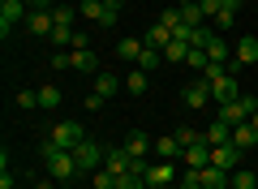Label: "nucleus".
Returning a JSON list of instances; mask_svg holds the SVG:
<instances>
[{
	"label": "nucleus",
	"instance_id": "22",
	"mask_svg": "<svg viewBox=\"0 0 258 189\" xmlns=\"http://www.w3.org/2000/svg\"><path fill=\"white\" fill-rule=\"evenodd\" d=\"M74 69L78 73H99V56L91 47H82V52H74Z\"/></svg>",
	"mask_w": 258,
	"mask_h": 189
},
{
	"label": "nucleus",
	"instance_id": "25",
	"mask_svg": "<svg viewBox=\"0 0 258 189\" xmlns=\"http://www.w3.org/2000/svg\"><path fill=\"white\" fill-rule=\"evenodd\" d=\"M138 52H142V39H134V35L116 43V56H120V60H138Z\"/></svg>",
	"mask_w": 258,
	"mask_h": 189
},
{
	"label": "nucleus",
	"instance_id": "4",
	"mask_svg": "<svg viewBox=\"0 0 258 189\" xmlns=\"http://www.w3.org/2000/svg\"><path fill=\"white\" fill-rule=\"evenodd\" d=\"M211 163L224 172H237L241 163H245V151H241L237 142H224V146H211Z\"/></svg>",
	"mask_w": 258,
	"mask_h": 189
},
{
	"label": "nucleus",
	"instance_id": "28",
	"mask_svg": "<svg viewBox=\"0 0 258 189\" xmlns=\"http://www.w3.org/2000/svg\"><path fill=\"white\" fill-rule=\"evenodd\" d=\"M103 13H108L103 0H82V18H86V22H103Z\"/></svg>",
	"mask_w": 258,
	"mask_h": 189
},
{
	"label": "nucleus",
	"instance_id": "10",
	"mask_svg": "<svg viewBox=\"0 0 258 189\" xmlns=\"http://www.w3.org/2000/svg\"><path fill=\"white\" fill-rule=\"evenodd\" d=\"M103 168H108L112 176H125V172L134 168V155H129L125 146H112V151H108V159H103Z\"/></svg>",
	"mask_w": 258,
	"mask_h": 189
},
{
	"label": "nucleus",
	"instance_id": "40",
	"mask_svg": "<svg viewBox=\"0 0 258 189\" xmlns=\"http://www.w3.org/2000/svg\"><path fill=\"white\" fill-rule=\"evenodd\" d=\"M26 9L35 13V9H56V5H52V0H26Z\"/></svg>",
	"mask_w": 258,
	"mask_h": 189
},
{
	"label": "nucleus",
	"instance_id": "2",
	"mask_svg": "<svg viewBox=\"0 0 258 189\" xmlns=\"http://www.w3.org/2000/svg\"><path fill=\"white\" fill-rule=\"evenodd\" d=\"M30 9H26V0H0V39H9L13 26H26Z\"/></svg>",
	"mask_w": 258,
	"mask_h": 189
},
{
	"label": "nucleus",
	"instance_id": "44",
	"mask_svg": "<svg viewBox=\"0 0 258 189\" xmlns=\"http://www.w3.org/2000/svg\"><path fill=\"white\" fill-rule=\"evenodd\" d=\"M159 189H181V185H159Z\"/></svg>",
	"mask_w": 258,
	"mask_h": 189
},
{
	"label": "nucleus",
	"instance_id": "6",
	"mask_svg": "<svg viewBox=\"0 0 258 189\" xmlns=\"http://www.w3.org/2000/svg\"><path fill=\"white\" fill-rule=\"evenodd\" d=\"M147 185L159 189V185H176V159H159L147 168Z\"/></svg>",
	"mask_w": 258,
	"mask_h": 189
},
{
	"label": "nucleus",
	"instance_id": "9",
	"mask_svg": "<svg viewBox=\"0 0 258 189\" xmlns=\"http://www.w3.org/2000/svg\"><path fill=\"white\" fill-rule=\"evenodd\" d=\"M181 163H185V168H207V163H211V146H207V138H203V142H194V146H185Z\"/></svg>",
	"mask_w": 258,
	"mask_h": 189
},
{
	"label": "nucleus",
	"instance_id": "12",
	"mask_svg": "<svg viewBox=\"0 0 258 189\" xmlns=\"http://www.w3.org/2000/svg\"><path fill=\"white\" fill-rule=\"evenodd\" d=\"M26 30H30V35H52V30H56L52 9H35V13L26 18Z\"/></svg>",
	"mask_w": 258,
	"mask_h": 189
},
{
	"label": "nucleus",
	"instance_id": "8",
	"mask_svg": "<svg viewBox=\"0 0 258 189\" xmlns=\"http://www.w3.org/2000/svg\"><path fill=\"white\" fill-rule=\"evenodd\" d=\"M211 99H215V108H220V103H232V99H241L237 78H232V73H224V78H215V82H211Z\"/></svg>",
	"mask_w": 258,
	"mask_h": 189
},
{
	"label": "nucleus",
	"instance_id": "39",
	"mask_svg": "<svg viewBox=\"0 0 258 189\" xmlns=\"http://www.w3.org/2000/svg\"><path fill=\"white\" fill-rule=\"evenodd\" d=\"M82 47H91V35H86V30H78V35H74V52H82Z\"/></svg>",
	"mask_w": 258,
	"mask_h": 189
},
{
	"label": "nucleus",
	"instance_id": "32",
	"mask_svg": "<svg viewBox=\"0 0 258 189\" xmlns=\"http://www.w3.org/2000/svg\"><path fill=\"white\" fill-rule=\"evenodd\" d=\"M52 18H56V26H74V9H69V5H56Z\"/></svg>",
	"mask_w": 258,
	"mask_h": 189
},
{
	"label": "nucleus",
	"instance_id": "19",
	"mask_svg": "<svg viewBox=\"0 0 258 189\" xmlns=\"http://www.w3.org/2000/svg\"><path fill=\"white\" fill-rule=\"evenodd\" d=\"M155 155H159V159H181V142H176V134L155 138Z\"/></svg>",
	"mask_w": 258,
	"mask_h": 189
},
{
	"label": "nucleus",
	"instance_id": "24",
	"mask_svg": "<svg viewBox=\"0 0 258 189\" xmlns=\"http://www.w3.org/2000/svg\"><path fill=\"white\" fill-rule=\"evenodd\" d=\"M74 35H78L74 26H56V30H52V35H47V39H52V43H56V52H64V47L74 52Z\"/></svg>",
	"mask_w": 258,
	"mask_h": 189
},
{
	"label": "nucleus",
	"instance_id": "31",
	"mask_svg": "<svg viewBox=\"0 0 258 189\" xmlns=\"http://www.w3.org/2000/svg\"><path fill=\"white\" fill-rule=\"evenodd\" d=\"M18 108H22V112L39 108V90H18Z\"/></svg>",
	"mask_w": 258,
	"mask_h": 189
},
{
	"label": "nucleus",
	"instance_id": "38",
	"mask_svg": "<svg viewBox=\"0 0 258 189\" xmlns=\"http://www.w3.org/2000/svg\"><path fill=\"white\" fill-rule=\"evenodd\" d=\"M103 108V95H95V90H91V95H86V112H99Z\"/></svg>",
	"mask_w": 258,
	"mask_h": 189
},
{
	"label": "nucleus",
	"instance_id": "26",
	"mask_svg": "<svg viewBox=\"0 0 258 189\" xmlns=\"http://www.w3.org/2000/svg\"><path fill=\"white\" fill-rule=\"evenodd\" d=\"M185 56H189V43H185V39H172V43L164 47V60H176V65H185Z\"/></svg>",
	"mask_w": 258,
	"mask_h": 189
},
{
	"label": "nucleus",
	"instance_id": "5",
	"mask_svg": "<svg viewBox=\"0 0 258 189\" xmlns=\"http://www.w3.org/2000/svg\"><path fill=\"white\" fill-rule=\"evenodd\" d=\"M74 159H78V172H95L103 159H108V151H103L99 142H91V138H86V142L74 151Z\"/></svg>",
	"mask_w": 258,
	"mask_h": 189
},
{
	"label": "nucleus",
	"instance_id": "30",
	"mask_svg": "<svg viewBox=\"0 0 258 189\" xmlns=\"http://www.w3.org/2000/svg\"><path fill=\"white\" fill-rule=\"evenodd\" d=\"M176 142H181V151L194 146V142H203V129H176Z\"/></svg>",
	"mask_w": 258,
	"mask_h": 189
},
{
	"label": "nucleus",
	"instance_id": "43",
	"mask_svg": "<svg viewBox=\"0 0 258 189\" xmlns=\"http://www.w3.org/2000/svg\"><path fill=\"white\" fill-rule=\"evenodd\" d=\"M249 125H254V129H258V112H254V116H249Z\"/></svg>",
	"mask_w": 258,
	"mask_h": 189
},
{
	"label": "nucleus",
	"instance_id": "7",
	"mask_svg": "<svg viewBox=\"0 0 258 189\" xmlns=\"http://www.w3.org/2000/svg\"><path fill=\"white\" fill-rule=\"evenodd\" d=\"M181 95H185V108H194V112H198V108H207V103H211V82H207V78H198V82H189V86H185Z\"/></svg>",
	"mask_w": 258,
	"mask_h": 189
},
{
	"label": "nucleus",
	"instance_id": "3",
	"mask_svg": "<svg viewBox=\"0 0 258 189\" xmlns=\"http://www.w3.org/2000/svg\"><path fill=\"white\" fill-rule=\"evenodd\" d=\"M47 138H52L60 151H78V146L86 142V134L78 129V120H60V125H52V134H47Z\"/></svg>",
	"mask_w": 258,
	"mask_h": 189
},
{
	"label": "nucleus",
	"instance_id": "37",
	"mask_svg": "<svg viewBox=\"0 0 258 189\" xmlns=\"http://www.w3.org/2000/svg\"><path fill=\"white\" fill-rule=\"evenodd\" d=\"M198 5H203V13H207V18H215V13L224 9V0H198Z\"/></svg>",
	"mask_w": 258,
	"mask_h": 189
},
{
	"label": "nucleus",
	"instance_id": "20",
	"mask_svg": "<svg viewBox=\"0 0 258 189\" xmlns=\"http://www.w3.org/2000/svg\"><path fill=\"white\" fill-rule=\"evenodd\" d=\"M232 189H258V172H254V163H241L237 172H232Z\"/></svg>",
	"mask_w": 258,
	"mask_h": 189
},
{
	"label": "nucleus",
	"instance_id": "16",
	"mask_svg": "<svg viewBox=\"0 0 258 189\" xmlns=\"http://www.w3.org/2000/svg\"><path fill=\"white\" fill-rule=\"evenodd\" d=\"M151 146H155V142H151V138L142 134V129H134V134L125 138V151L134 155V159H147V151H151Z\"/></svg>",
	"mask_w": 258,
	"mask_h": 189
},
{
	"label": "nucleus",
	"instance_id": "41",
	"mask_svg": "<svg viewBox=\"0 0 258 189\" xmlns=\"http://www.w3.org/2000/svg\"><path fill=\"white\" fill-rule=\"evenodd\" d=\"M224 9H228V13H237V9H241V0H224Z\"/></svg>",
	"mask_w": 258,
	"mask_h": 189
},
{
	"label": "nucleus",
	"instance_id": "34",
	"mask_svg": "<svg viewBox=\"0 0 258 189\" xmlns=\"http://www.w3.org/2000/svg\"><path fill=\"white\" fill-rule=\"evenodd\" d=\"M52 69H74V52H52Z\"/></svg>",
	"mask_w": 258,
	"mask_h": 189
},
{
	"label": "nucleus",
	"instance_id": "23",
	"mask_svg": "<svg viewBox=\"0 0 258 189\" xmlns=\"http://www.w3.org/2000/svg\"><path fill=\"white\" fill-rule=\"evenodd\" d=\"M142 43H147V47H159V52H164V47L172 43V30H168V26H151V30H147V39H142Z\"/></svg>",
	"mask_w": 258,
	"mask_h": 189
},
{
	"label": "nucleus",
	"instance_id": "27",
	"mask_svg": "<svg viewBox=\"0 0 258 189\" xmlns=\"http://www.w3.org/2000/svg\"><path fill=\"white\" fill-rule=\"evenodd\" d=\"M125 90H129V95H147V69H134V73H129Z\"/></svg>",
	"mask_w": 258,
	"mask_h": 189
},
{
	"label": "nucleus",
	"instance_id": "17",
	"mask_svg": "<svg viewBox=\"0 0 258 189\" xmlns=\"http://www.w3.org/2000/svg\"><path fill=\"white\" fill-rule=\"evenodd\" d=\"M116 90H120V78H116L112 69H99V73H95V95L108 99V95H116Z\"/></svg>",
	"mask_w": 258,
	"mask_h": 189
},
{
	"label": "nucleus",
	"instance_id": "36",
	"mask_svg": "<svg viewBox=\"0 0 258 189\" xmlns=\"http://www.w3.org/2000/svg\"><path fill=\"white\" fill-rule=\"evenodd\" d=\"M211 22H215V30H228L232 22H237V13H228V9H220V13H215Z\"/></svg>",
	"mask_w": 258,
	"mask_h": 189
},
{
	"label": "nucleus",
	"instance_id": "1",
	"mask_svg": "<svg viewBox=\"0 0 258 189\" xmlns=\"http://www.w3.org/2000/svg\"><path fill=\"white\" fill-rule=\"evenodd\" d=\"M43 163H47V176L52 180H74L78 176V159H74V151H60V146L52 142V138H43Z\"/></svg>",
	"mask_w": 258,
	"mask_h": 189
},
{
	"label": "nucleus",
	"instance_id": "15",
	"mask_svg": "<svg viewBox=\"0 0 258 189\" xmlns=\"http://www.w3.org/2000/svg\"><path fill=\"white\" fill-rule=\"evenodd\" d=\"M203 138H207V146H224V142H232V125H224V120L215 116V125H207Z\"/></svg>",
	"mask_w": 258,
	"mask_h": 189
},
{
	"label": "nucleus",
	"instance_id": "11",
	"mask_svg": "<svg viewBox=\"0 0 258 189\" xmlns=\"http://www.w3.org/2000/svg\"><path fill=\"white\" fill-rule=\"evenodd\" d=\"M232 60H241V69H245V65H254V60H258V35L237 39V47H232Z\"/></svg>",
	"mask_w": 258,
	"mask_h": 189
},
{
	"label": "nucleus",
	"instance_id": "21",
	"mask_svg": "<svg viewBox=\"0 0 258 189\" xmlns=\"http://www.w3.org/2000/svg\"><path fill=\"white\" fill-rule=\"evenodd\" d=\"M134 65H138V69H159V65H164V52H159V47H147V43H142V52H138V60H134Z\"/></svg>",
	"mask_w": 258,
	"mask_h": 189
},
{
	"label": "nucleus",
	"instance_id": "45",
	"mask_svg": "<svg viewBox=\"0 0 258 189\" xmlns=\"http://www.w3.org/2000/svg\"><path fill=\"white\" fill-rule=\"evenodd\" d=\"M254 172H258V159H254Z\"/></svg>",
	"mask_w": 258,
	"mask_h": 189
},
{
	"label": "nucleus",
	"instance_id": "35",
	"mask_svg": "<svg viewBox=\"0 0 258 189\" xmlns=\"http://www.w3.org/2000/svg\"><path fill=\"white\" fill-rule=\"evenodd\" d=\"M95 189H116V176H112L108 168H99L95 172Z\"/></svg>",
	"mask_w": 258,
	"mask_h": 189
},
{
	"label": "nucleus",
	"instance_id": "14",
	"mask_svg": "<svg viewBox=\"0 0 258 189\" xmlns=\"http://www.w3.org/2000/svg\"><path fill=\"white\" fill-rule=\"evenodd\" d=\"M232 142H237L241 146V151H254V146H258V129L254 125H249V120H241V125H232Z\"/></svg>",
	"mask_w": 258,
	"mask_h": 189
},
{
	"label": "nucleus",
	"instance_id": "46",
	"mask_svg": "<svg viewBox=\"0 0 258 189\" xmlns=\"http://www.w3.org/2000/svg\"><path fill=\"white\" fill-rule=\"evenodd\" d=\"M254 13H258V5H254Z\"/></svg>",
	"mask_w": 258,
	"mask_h": 189
},
{
	"label": "nucleus",
	"instance_id": "29",
	"mask_svg": "<svg viewBox=\"0 0 258 189\" xmlns=\"http://www.w3.org/2000/svg\"><path fill=\"white\" fill-rule=\"evenodd\" d=\"M56 103H60V90H56V86H43V90H39V108H47V112H52Z\"/></svg>",
	"mask_w": 258,
	"mask_h": 189
},
{
	"label": "nucleus",
	"instance_id": "18",
	"mask_svg": "<svg viewBox=\"0 0 258 189\" xmlns=\"http://www.w3.org/2000/svg\"><path fill=\"white\" fill-rule=\"evenodd\" d=\"M207 60H211V65H228V60H232V47L224 43L220 35H215L211 43H207Z\"/></svg>",
	"mask_w": 258,
	"mask_h": 189
},
{
	"label": "nucleus",
	"instance_id": "42",
	"mask_svg": "<svg viewBox=\"0 0 258 189\" xmlns=\"http://www.w3.org/2000/svg\"><path fill=\"white\" fill-rule=\"evenodd\" d=\"M103 5H108V9H116V13H120V5H125V0H103Z\"/></svg>",
	"mask_w": 258,
	"mask_h": 189
},
{
	"label": "nucleus",
	"instance_id": "13",
	"mask_svg": "<svg viewBox=\"0 0 258 189\" xmlns=\"http://www.w3.org/2000/svg\"><path fill=\"white\" fill-rule=\"evenodd\" d=\"M215 116H220L224 125H241V120H249V112H245V103H241V99H232V103H220Z\"/></svg>",
	"mask_w": 258,
	"mask_h": 189
},
{
	"label": "nucleus",
	"instance_id": "33",
	"mask_svg": "<svg viewBox=\"0 0 258 189\" xmlns=\"http://www.w3.org/2000/svg\"><path fill=\"white\" fill-rule=\"evenodd\" d=\"M185 65H194V69H207L211 60H207V52H203V47H189V56H185Z\"/></svg>",
	"mask_w": 258,
	"mask_h": 189
}]
</instances>
